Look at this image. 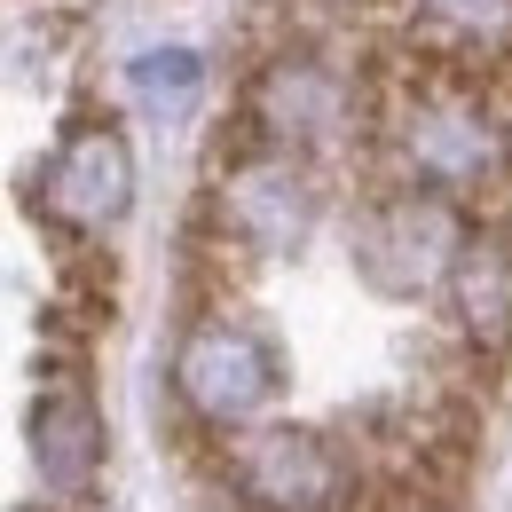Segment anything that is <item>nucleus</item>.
I'll return each mask as SVG.
<instances>
[{"label":"nucleus","mask_w":512,"mask_h":512,"mask_svg":"<svg viewBox=\"0 0 512 512\" xmlns=\"http://www.w3.org/2000/svg\"><path fill=\"white\" fill-rule=\"evenodd\" d=\"M426 24L442 32H465V40H505L512 32V0H418Z\"/></svg>","instance_id":"11"},{"label":"nucleus","mask_w":512,"mask_h":512,"mask_svg":"<svg viewBox=\"0 0 512 512\" xmlns=\"http://www.w3.org/2000/svg\"><path fill=\"white\" fill-rule=\"evenodd\" d=\"M127 87L150 119H182L197 95H205V56L197 48H150L127 64Z\"/></svg>","instance_id":"10"},{"label":"nucleus","mask_w":512,"mask_h":512,"mask_svg":"<svg viewBox=\"0 0 512 512\" xmlns=\"http://www.w3.org/2000/svg\"><path fill=\"white\" fill-rule=\"evenodd\" d=\"M32 205H40V221H56L71 237H103V229H119L134 205V158L127 142L111 127H79L56 142V158L40 166V182H32Z\"/></svg>","instance_id":"4"},{"label":"nucleus","mask_w":512,"mask_h":512,"mask_svg":"<svg viewBox=\"0 0 512 512\" xmlns=\"http://www.w3.org/2000/svg\"><path fill=\"white\" fill-rule=\"evenodd\" d=\"M276 386H284V363L253 323H197L174 355V394L205 426H253L276 402Z\"/></svg>","instance_id":"2"},{"label":"nucleus","mask_w":512,"mask_h":512,"mask_svg":"<svg viewBox=\"0 0 512 512\" xmlns=\"http://www.w3.org/2000/svg\"><path fill=\"white\" fill-rule=\"evenodd\" d=\"M402 166L426 190H481L505 174V127L465 95H426L402 119Z\"/></svg>","instance_id":"5"},{"label":"nucleus","mask_w":512,"mask_h":512,"mask_svg":"<svg viewBox=\"0 0 512 512\" xmlns=\"http://www.w3.org/2000/svg\"><path fill=\"white\" fill-rule=\"evenodd\" d=\"M347 457L316 426H237L229 489L245 512H339L347 505Z\"/></svg>","instance_id":"1"},{"label":"nucleus","mask_w":512,"mask_h":512,"mask_svg":"<svg viewBox=\"0 0 512 512\" xmlns=\"http://www.w3.org/2000/svg\"><path fill=\"white\" fill-rule=\"evenodd\" d=\"M253 119L276 150H323L347 127V79L323 56H276L253 87Z\"/></svg>","instance_id":"6"},{"label":"nucleus","mask_w":512,"mask_h":512,"mask_svg":"<svg viewBox=\"0 0 512 512\" xmlns=\"http://www.w3.org/2000/svg\"><path fill=\"white\" fill-rule=\"evenodd\" d=\"M449 308H457V323H465L473 347H512V237L481 229V237L457 245Z\"/></svg>","instance_id":"8"},{"label":"nucleus","mask_w":512,"mask_h":512,"mask_svg":"<svg viewBox=\"0 0 512 512\" xmlns=\"http://www.w3.org/2000/svg\"><path fill=\"white\" fill-rule=\"evenodd\" d=\"M103 457H111V434H103V410L79 379H48L40 402H32V465L56 497H87L103 481Z\"/></svg>","instance_id":"7"},{"label":"nucleus","mask_w":512,"mask_h":512,"mask_svg":"<svg viewBox=\"0 0 512 512\" xmlns=\"http://www.w3.org/2000/svg\"><path fill=\"white\" fill-rule=\"evenodd\" d=\"M229 221L253 237V245H300V229H308V190L284 174V166H253V174H237L229 182Z\"/></svg>","instance_id":"9"},{"label":"nucleus","mask_w":512,"mask_h":512,"mask_svg":"<svg viewBox=\"0 0 512 512\" xmlns=\"http://www.w3.org/2000/svg\"><path fill=\"white\" fill-rule=\"evenodd\" d=\"M457 245H465V237H457L449 205H434V197H379V205L355 221V268H363V284L386 292V300H418V292L449 284Z\"/></svg>","instance_id":"3"}]
</instances>
